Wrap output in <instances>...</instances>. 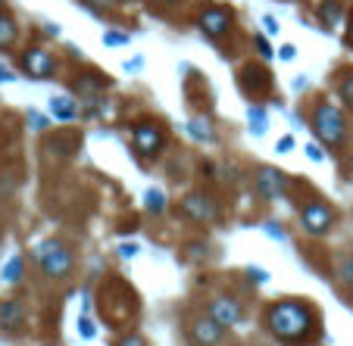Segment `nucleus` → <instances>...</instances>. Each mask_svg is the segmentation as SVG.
I'll use <instances>...</instances> for the list:
<instances>
[{
	"label": "nucleus",
	"mask_w": 353,
	"mask_h": 346,
	"mask_svg": "<svg viewBox=\"0 0 353 346\" xmlns=\"http://www.w3.org/2000/svg\"><path fill=\"white\" fill-rule=\"evenodd\" d=\"M263 327L281 346H310L322 337V315L313 300L281 296L263 309Z\"/></svg>",
	"instance_id": "obj_1"
},
{
	"label": "nucleus",
	"mask_w": 353,
	"mask_h": 346,
	"mask_svg": "<svg viewBox=\"0 0 353 346\" xmlns=\"http://www.w3.org/2000/svg\"><path fill=\"white\" fill-rule=\"evenodd\" d=\"M97 312L100 321L113 331H128L134 327V321L141 318V300L134 287L119 274H110L97 290Z\"/></svg>",
	"instance_id": "obj_2"
},
{
	"label": "nucleus",
	"mask_w": 353,
	"mask_h": 346,
	"mask_svg": "<svg viewBox=\"0 0 353 346\" xmlns=\"http://www.w3.org/2000/svg\"><path fill=\"white\" fill-rule=\"evenodd\" d=\"M32 259H34V266H38V272L44 274V278H50V281L69 278V274H72V268H75L72 250H69L60 237L41 240V244L32 250Z\"/></svg>",
	"instance_id": "obj_3"
},
{
	"label": "nucleus",
	"mask_w": 353,
	"mask_h": 346,
	"mask_svg": "<svg viewBox=\"0 0 353 346\" xmlns=\"http://www.w3.org/2000/svg\"><path fill=\"white\" fill-rule=\"evenodd\" d=\"M313 131L325 147H341L347 138V122L338 107L332 103H319L313 113Z\"/></svg>",
	"instance_id": "obj_4"
},
{
	"label": "nucleus",
	"mask_w": 353,
	"mask_h": 346,
	"mask_svg": "<svg viewBox=\"0 0 353 346\" xmlns=\"http://www.w3.org/2000/svg\"><path fill=\"white\" fill-rule=\"evenodd\" d=\"M185 340L188 346H219L225 340V327L216 325L207 312L185 315Z\"/></svg>",
	"instance_id": "obj_5"
},
{
	"label": "nucleus",
	"mask_w": 353,
	"mask_h": 346,
	"mask_svg": "<svg viewBox=\"0 0 353 346\" xmlns=\"http://www.w3.org/2000/svg\"><path fill=\"white\" fill-rule=\"evenodd\" d=\"M207 315L216 321V325L225 327V331H232V327H238L241 321H244L247 312H244L241 296H234V293H228V290H219L207 300Z\"/></svg>",
	"instance_id": "obj_6"
},
{
	"label": "nucleus",
	"mask_w": 353,
	"mask_h": 346,
	"mask_svg": "<svg viewBox=\"0 0 353 346\" xmlns=\"http://www.w3.org/2000/svg\"><path fill=\"white\" fill-rule=\"evenodd\" d=\"M28 334V312L22 300L16 296H0V337L19 340Z\"/></svg>",
	"instance_id": "obj_7"
},
{
	"label": "nucleus",
	"mask_w": 353,
	"mask_h": 346,
	"mask_svg": "<svg viewBox=\"0 0 353 346\" xmlns=\"http://www.w3.org/2000/svg\"><path fill=\"white\" fill-rule=\"evenodd\" d=\"M300 225H303L307 234L322 237V234H328L334 225V209L328 206L325 200H310L307 206L300 209Z\"/></svg>",
	"instance_id": "obj_8"
},
{
	"label": "nucleus",
	"mask_w": 353,
	"mask_h": 346,
	"mask_svg": "<svg viewBox=\"0 0 353 346\" xmlns=\"http://www.w3.org/2000/svg\"><path fill=\"white\" fill-rule=\"evenodd\" d=\"M163 144H166V134H163L160 128L154 125V122H141V125H134L132 147H134V153H138V156H144V160H154V156L163 150Z\"/></svg>",
	"instance_id": "obj_9"
},
{
	"label": "nucleus",
	"mask_w": 353,
	"mask_h": 346,
	"mask_svg": "<svg viewBox=\"0 0 353 346\" xmlns=\"http://www.w3.org/2000/svg\"><path fill=\"white\" fill-rule=\"evenodd\" d=\"M181 213L194 221H207V225L219 219V206H216L213 197H207V193H188L185 200H181Z\"/></svg>",
	"instance_id": "obj_10"
},
{
	"label": "nucleus",
	"mask_w": 353,
	"mask_h": 346,
	"mask_svg": "<svg viewBox=\"0 0 353 346\" xmlns=\"http://www.w3.org/2000/svg\"><path fill=\"white\" fill-rule=\"evenodd\" d=\"M256 193L263 200H279L285 197V175L272 166H260L256 169Z\"/></svg>",
	"instance_id": "obj_11"
},
{
	"label": "nucleus",
	"mask_w": 353,
	"mask_h": 346,
	"mask_svg": "<svg viewBox=\"0 0 353 346\" xmlns=\"http://www.w3.org/2000/svg\"><path fill=\"white\" fill-rule=\"evenodd\" d=\"M22 63H26V72L32 75V78H50V75H54V56L47 54V50H41V47L26 50Z\"/></svg>",
	"instance_id": "obj_12"
},
{
	"label": "nucleus",
	"mask_w": 353,
	"mask_h": 346,
	"mask_svg": "<svg viewBox=\"0 0 353 346\" xmlns=\"http://www.w3.org/2000/svg\"><path fill=\"white\" fill-rule=\"evenodd\" d=\"M228 25H232V13H228V10H207V13H200V28H203L210 38L225 34Z\"/></svg>",
	"instance_id": "obj_13"
},
{
	"label": "nucleus",
	"mask_w": 353,
	"mask_h": 346,
	"mask_svg": "<svg viewBox=\"0 0 353 346\" xmlns=\"http://www.w3.org/2000/svg\"><path fill=\"white\" fill-rule=\"evenodd\" d=\"M22 278H26V256H10L7 259V266H3V284H10V287H16V284H22Z\"/></svg>",
	"instance_id": "obj_14"
},
{
	"label": "nucleus",
	"mask_w": 353,
	"mask_h": 346,
	"mask_svg": "<svg viewBox=\"0 0 353 346\" xmlns=\"http://www.w3.org/2000/svg\"><path fill=\"white\" fill-rule=\"evenodd\" d=\"M188 131H191L194 140H203V144H213L216 140L213 125H210V119H203V116H194V119L188 122Z\"/></svg>",
	"instance_id": "obj_15"
},
{
	"label": "nucleus",
	"mask_w": 353,
	"mask_h": 346,
	"mask_svg": "<svg viewBox=\"0 0 353 346\" xmlns=\"http://www.w3.org/2000/svg\"><path fill=\"white\" fill-rule=\"evenodd\" d=\"M103 85H107V81L100 78V75H81V78L75 81V91L91 100V97H100V94H103Z\"/></svg>",
	"instance_id": "obj_16"
},
{
	"label": "nucleus",
	"mask_w": 353,
	"mask_h": 346,
	"mask_svg": "<svg viewBox=\"0 0 353 346\" xmlns=\"http://www.w3.org/2000/svg\"><path fill=\"white\" fill-rule=\"evenodd\" d=\"M50 113L60 122H72L75 116H79V107H75L69 97H54V100H50Z\"/></svg>",
	"instance_id": "obj_17"
},
{
	"label": "nucleus",
	"mask_w": 353,
	"mask_h": 346,
	"mask_svg": "<svg viewBox=\"0 0 353 346\" xmlns=\"http://www.w3.org/2000/svg\"><path fill=\"white\" fill-rule=\"evenodd\" d=\"M144 206L150 209L154 215H163L166 213V193L160 191V187H154V191H147V197H144Z\"/></svg>",
	"instance_id": "obj_18"
},
{
	"label": "nucleus",
	"mask_w": 353,
	"mask_h": 346,
	"mask_svg": "<svg viewBox=\"0 0 353 346\" xmlns=\"http://www.w3.org/2000/svg\"><path fill=\"white\" fill-rule=\"evenodd\" d=\"M113 346H150V343H147V337L141 331L128 327V331H119V337L113 340Z\"/></svg>",
	"instance_id": "obj_19"
},
{
	"label": "nucleus",
	"mask_w": 353,
	"mask_h": 346,
	"mask_svg": "<svg viewBox=\"0 0 353 346\" xmlns=\"http://www.w3.org/2000/svg\"><path fill=\"white\" fill-rule=\"evenodd\" d=\"M269 122H266V109L263 107H250V131L254 134H266Z\"/></svg>",
	"instance_id": "obj_20"
},
{
	"label": "nucleus",
	"mask_w": 353,
	"mask_h": 346,
	"mask_svg": "<svg viewBox=\"0 0 353 346\" xmlns=\"http://www.w3.org/2000/svg\"><path fill=\"white\" fill-rule=\"evenodd\" d=\"M79 337L81 340H94L97 337V321L91 315H79Z\"/></svg>",
	"instance_id": "obj_21"
},
{
	"label": "nucleus",
	"mask_w": 353,
	"mask_h": 346,
	"mask_svg": "<svg viewBox=\"0 0 353 346\" xmlns=\"http://www.w3.org/2000/svg\"><path fill=\"white\" fill-rule=\"evenodd\" d=\"M16 41V25L13 19H7V16H0V47H7Z\"/></svg>",
	"instance_id": "obj_22"
},
{
	"label": "nucleus",
	"mask_w": 353,
	"mask_h": 346,
	"mask_svg": "<svg viewBox=\"0 0 353 346\" xmlns=\"http://www.w3.org/2000/svg\"><path fill=\"white\" fill-rule=\"evenodd\" d=\"M338 281L353 287V256H344V259L338 262Z\"/></svg>",
	"instance_id": "obj_23"
},
{
	"label": "nucleus",
	"mask_w": 353,
	"mask_h": 346,
	"mask_svg": "<svg viewBox=\"0 0 353 346\" xmlns=\"http://www.w3.org/2000/svg\"><path fill=\"white\" fill-rule=\"evenodd\" d=\"M341 3H338V0H328V3H325V7H322V22H325V25L328 28H332L334 25V22H338L341 19Z\"/></svg>",
	"instance_id": "obj_24"
},
{
	"label": "nucleus",
	"mask_w": 353,
	"mask_h": 346,
	"mask_svg": "<svg viewBox=\"0 0 353 346\" xmlns=\"http://www.w3.org/2000/svg\"><path fill=\"white\" fill-rule=\"evenodd\" d=\"M75 147H79V140L75 138H69V134H63V138H57V144L50 147V150H57V153H63V156H69L75 150Z\"/></svg>",
	"instance_id": "obj_25"
},
{
	"label": "nucleus",
	"mask_w": 353,
	"mask_h": 346,
	"mask_svg": "<svg viewBox=\"0 0 353 346\" xmlns=\"http://www.w3.org/2000/svg\"><path fill=\"white\" fill-rule=\"evenodd\" d=\"M341 100L347 103V107H353V75H347L344 81H341Z\"/></svg>",
	"instance_id": "obj_26"
},
{
	"label": "nucleus",
	"mask_w": 353,
	"mask_h": 346,
	"mask_svg": "<svg viewBox=\"0 0 353 346\" xmlns=\"http://www.w3.org/2000/svg\"><path fill=\"white\" fill-rule=\"evenodd\" d=\"M263 231H266L272 240H288L285 225H279V221H266V225H263Z\"/></svg>",
	"instance_id": "obj_27"
},
{
	"label": "nucleus",
	"mask_w": 353,
	"mask_h": 346,
	"mask_svg": "<svg viewBox=\"0 0 353 346\" xmlns=\"http://www.w3.org/2000/svg\"><path fill=\"white\" fill-rule=\"evenodd\" d=\"M247 278H254V284H269V272L260 266H250L247 268Z\"/></svg>",
	"instance_id": "obj_28"
},
{
	"label": "nucleus",
	"mask_w": 353,
	"mask_h": 346,
	"mask_svg": "<svg viewBox=\"0 0 353 346\" xmlns=\"http://www.w3.org/2000/svg\"><path fill=\"white\" fill-rule=\"evenodd\" d=\"M244 81H254L256 87H266V81H269V75L263 72V69H250V72L244 75Z\"/></svg>",
	"instance_id": "obj_29"
},
{
	"label": "nucleus",
	"mask_w": 353,
	"mask_h": 346,
	"mask_svg": "<svg viewBox=\"0 0 353 346\" xmlns=\"http://www.w3.org/2000/svg\"><path fill=\"white\" fill-rule=\"evenodd\" d=\"M103 41H107L110 47H122V44L128 41V34H122V32H107V34H103Z\"/></svg>",
	"instance_id": "obj_30"
},
{
	"label": "nucleus",
	"mask_w": 353,
	"mask_h": 346,
	"mask_svg": "<svg viewBox=\"0 0 353 346\" xmlns=\"http://www.w3.org/2000/svg\"><path fill=\"white\" fill-rule=\"evenodd\" d=\"M28 122H32L34 131H44V128H47V119L38 113V109H32V113H28Z\"/></svg>",
	"instance_id": "obj_31"
},
{
	"label": "nucleus",
	"mask_w": 353,
	"mask_h": 346,
	"mask_svg": "<svg viewBox=\"0 0 353 346\" xmlns=\"http://www.w3.org/2000/svg\"><path fill=\"white\" fill-rule=\"evenodd\" d=\"M119 256L122 259H134L138 256V244H119Z\"/></svg>",
	"instance_id": "obj_32"
},
{
	"label": "nucleus",
	"mask_w": 353,
	"mask_h": 346,
	"mask_svg": "<svg viewBox=\"0 0 353 346\" xmlns=\"http://www.w3.org/2000/svg\"><path fill=\"white\" fill-rule=\"evenodd\" d=\"M275 150H279V153H288V150H294V138H281Z\"/></svg>",
	"instance_id": "obj_33"
},
{
	"label": "nucleus",
	"mask_w": 353,
	"mask_h": 346,
	"mask_svg": "<svg viewBox=\"0 0 353 346\" xmlns=\"http://www.w3.org/2000/svg\"><path fill=\"white\" fill-rule=\"evenodd\" d=\"M256 47H260V54H263V56H272V47L266 44V38H256Z\"/></svg>",
	"instance_id": "obj_34"
},
{
	"label": "nucleus",
	"mask_w": 353,
	"mask_h": 346,
	"mask_svg": "<svg viewBox=\"0 0 353 346\" xmlns=\"http://www.w3.org/2000/svg\"><path fill=\"white\" fill-rule=\"evenodd\" d=\"M307 156H310V160H316V162H319V160H322V150H319V147H316V144H310V147H307Z\"/></svg>",
	"instance_id": "obj_35"
},
{
	"label": "nucleus",
	"mask_w": 353,
	"mask_h": 346,
	"mask_svg": "<svg viewBox=\"0 0 353 346\" xmlns=\"http://www.w3.org/2000/svg\"><path fill=\"white\" fill-rule=\"evenodd\" d=\"M266 28H269V32H279V22H275L272 16H266Z\"/></svg>",
	"instance_id": "obj_36"
},
{
	"label": "nucleus",
	"mask_w": 353,
	"mask_h": 346,
	"mask_svg": "<svg viewBox=\"0 0 353 346\" xmlns=\"http://www.w3.org/2000/svg\"><path fill=\"white\" fill-rule=\"evenodd\" d=\"M88 3H94V7H113V0H88Z\"/></svg>",
	"instance_id": "obj_37"
},
{
	"label": "nucleus",
	"mask_w": 353,
	"mask_h": 346,
	"mask_svg": "<svg viewBox=\"0 0 353 346\" xmlns=\"http://www.w3.org/2000/svg\"><path fill=\"white\" fill-rule=\"evenodd\" d=\"M294 56V47H281V60H291Z\"/></svg>",
	"instance_id": "obj_38"
},
{
	"label": "nucleus",
	"mask_w": 353,
	"mask_h": 346,
	"mask_svg": "<svg viewBox=\"0 0 353 346\" xmlns=\"http://www.w3.org/2000/svg\"><path fill=\"white\" fill-rule=\"evenodd\" d=\"M0 81H13V72H7V69L0 66Z\"/></svg>",
	"instance_id": "obj_39"
},
{
	"label": "nucleus",
	"mask_w": 353,
	"mask_h": 346,
	"mask_svg": "<svg viewBox=\"0 0 353 346\" xmlns=\"http://www.w3.org/2000/svg\"><path fill=\"white\" fill-rule=\"evenodd\" d=\"M347 41H350V47H353V25H350V32H347Z\"/></svg>",
	"instance_id": "obj_40"
},
{
	"label": "nucleus",
	"mask_w": 353,
	"mask_h": 346,
	"mask_svg": "<svg viewBox=\"0 0 353 346\" xmlns=\"http://www.w3.org/2000/svg\"><path fill=\"white\" fill-rule=\"evenodd\" d=\"M350 178H353V156H350Z\"/></svg>",
	"instance_id": "obj_41"
},
{
	"label": "nucleus",
	"mask_w": 353,
	"mask_h": 346,
	"mask_svg": "<svg viewBox=\"0 0 353 346\" xmlns=\"http://www.w3.org/2000/svg\"><path fill=\"white\" fill-rule=\"evenodd\" d=\"M160 3H175V0H160Z\"/></svg>",
	"instance_id": "obj_42"
}]
</instances>
